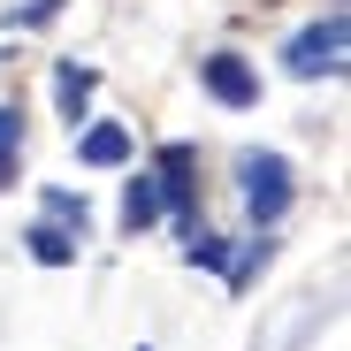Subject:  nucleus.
<instances>
[{
  "mask_svg": "<svg viewBox=\"0 0 351 351\" xmlns=\"http://www.w3.org/2000/svg\"><path fill=\"white\" fill-rule=\"evenodd\" d=\"M237 184H245V214L260 229H275L290 214V199H298V176H290L282 153H237Z\"/></svg>",
  "mask_w": 351,
  "mask_h": 351,
  "instance_id": "nucleus-1",
  "label": "nucleus"
},
{
  "mask_svg": "<svg viewBox=\"0 0 351 351\" xmlns=\"http://www.w3.org/2000/svg\"><path fill=\"white\" fill-rule=\"evenodd\" d=\"M343 38H351V23H343V8H328V16H313L298 38L282 46V69L290 77H343Z\"/></svg>",
  "mask_w": 351,
  "mask_h": 351,
  "instance_id": "nucleus-2",
  "label": "nucleus"
},
{
  "mask_svg": "<svg viewBox=\"0 0 351 351\" xmlns=\"http://www.w3.org/2000/svg\"><path fill=\"white\" fill-rule=\"evenodd\" d=\"M153 184H160V206L176 214V221H199V153L184 145V138H168L160 153H153Z\"/></svg>",
  "mask_w": 351,
  "mask_h": 351,
  "instance_id": "nucleus-3",
  "label": "nucleus"
},
{
  "mask_svg": "<svg viewBox=\"0 0 351 351\" xmlns=\"http://www.w3.org/2000/svg\"><path fill=\"white\" fill-rule=\"evenodd\" d=\"M199 84H206V99H214V107H237V114H245V107H260V69L245 62V53H229V46L199 62Z\"/></svg>",
  "mask_w": 351,
  "mask_h": 351,
  "instance_id": "nucleus-4",
  "label": "nucleus"
},
{
  "mask_svg": "<svg viewBox=\"0 0 351 351\" xmlns=\"http://www.w3.org/2000/svg\"><path fill=\"white\" fill-rule=\"evenodd\" d=\"M130 153H138V138H130L123 123H92V130L77 138V160H84V168H130Z\"/></svg>",
  "mask_w": 351,
  "mask_h": 351,
  "instance_id": "nucleus-5",
  "label": "nucleus"
},
{
  "mask_svg": "<svg viewBox=\"0 0 351 351\" xmlns=\"http://www.w3.org/2000/svg\"><path fill=\"white\" fill-rule=\"evenodd\" d=\"M92 92H99V69H84V62H53V107H62V123H84Z\"/></svg>",
  "mask_w": 351,
  "mask_h": 351,
  "instance_id": "nucleus-6",
  "label": "nucleus"
},
{
  "mask_svg": "<svg viewBox=\"0 0 351 351\" xmlns=\"http://www.w3.org/2000/svg\"><path fill=\"white\" fill-rule=\"evenodd\" d=\"M23 245H31L38 267H69V260L84 252V237H77V229H62V221H31V229H23Z\"/></svg>",
  "mask_w": 351,
  "mask_h": 351,
  "instance_id": "nucleus-7",
  "label": "nucleus"
},
{
  "mask_svg": "<svg viewBox=\"0 0 351 351\" xmlns=\"http://www.w3.org/2000/svg\"><path fill=\"white\" fill-rule=\"evenodd\" d=\"M168 206H160V184H153V168L145 176H130V184H123V229H130V237H138V229H153Z\"/></svg>",
  "mask_w": 351,
  "mask_h": 351,
  "instance_id": "nucleus-8",
  "label": "nucleus"
},
{
  "mask_svg": "<svg viewBox=\"0 0 351 351\" xmlns=\"http://www.w3.org/2000/svg\"><path fill=\"white\" fill-rule=\"evenodd\" d=\"M38 206H46V221H62V229H77V237H92V199H84V191L46 184V191H38Z\"/></svg>",
  "mask_w": 351,
  "mask_h": 351,
  "instance_id": "nucleus-9",
  "label": "nucleus"
},
{
  "mask_svg": "<svg viewBox=\"0 0 351 351\" xmlns=\"http://www.w3.org/2000/svg\"><path fill=\"white\" fill-rule=\"evenodd\" d=\"M16 160H23V107H0V191H16Z\"/></svg>",
  "mask_w": 351,
  "mask_h": 351,
  "instance_id": "nucleus-10",
  "label": "nucleus"
},
{
  "mask_svg": "<svg viewBox=\"0 0 351 351\" xmlns=\"http://www.w3.org/2000/svg\"><path fill=\"white\" fill-rule=\"evenodd\" d=\"M267 260H275V245H267V237H252L237 260H221V282H229V290H252V275H260Z\"/></svg>",
  "mask_w": 351,
  "mask_h": 351,
  "instance_id": "nucleus-11",
  "label": "nucleus"
},
{
  "mask_svg": "<svg viewBox=\"0 0 351 351\" xmlns=\"http://www.w3.org/2000/svg\"><path fill=\"white\" fill-rule=\"evenodd\" d=\"M69 0H23V8H8V31H46V23H62Z\"/></svg>",
  "mask_w": 351,
  "mask_h": 351,
  "instance_id": "nucleus-12",
  "label": "nucleus"
}]
</instances>
